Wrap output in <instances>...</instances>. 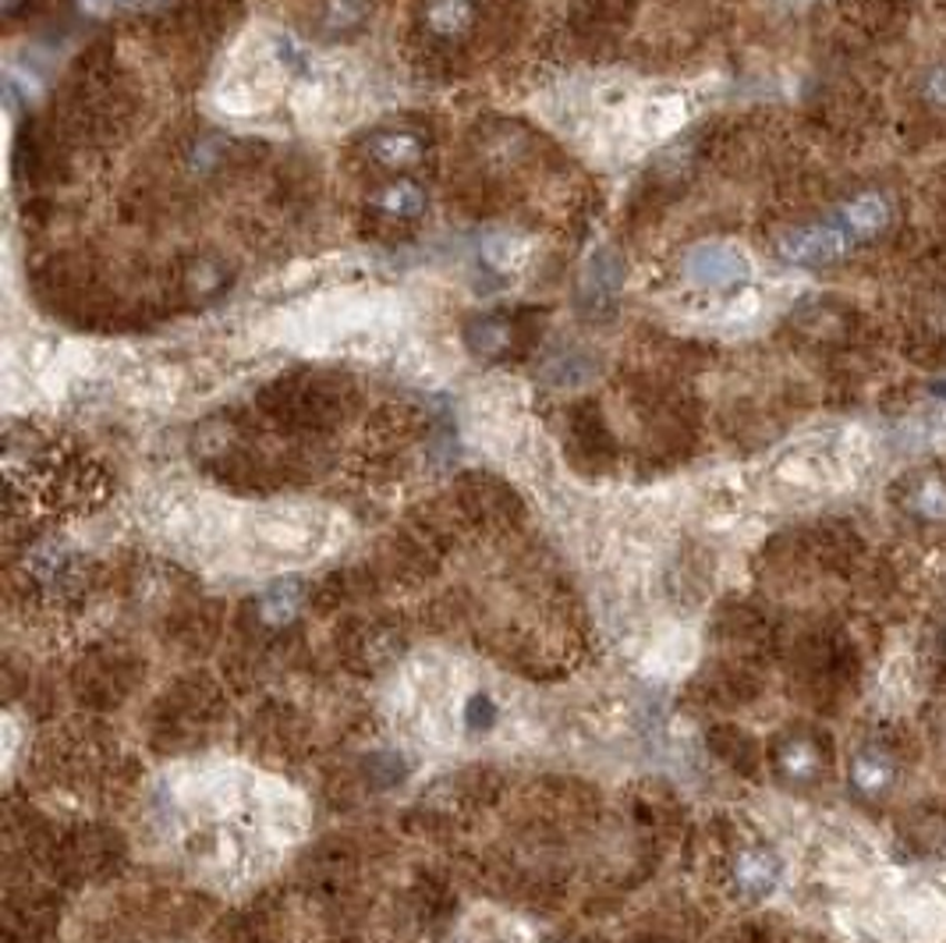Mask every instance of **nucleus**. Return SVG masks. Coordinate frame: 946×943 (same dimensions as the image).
<instances>
[{
    "label": "nucleus",
    "instance_id": "nucleus-1",
    "mask_svg": "<svg viewBox=\"0 0 946 943\" xmlns=\"http://www.w3.org/2000/svg\"><path fill=\"white\" fill-rule=\"evenodd\" d=\"M259 409L287 433H323L337 426L347 412V387L334 376L298 373L263 391Z\"/></svg>",
    "mask_w": 946,
    "mask_h": 943
},
{
    "label": "nucleus",
    "instance_id": "nucleus-2",
    "mask_svg": "<svg viewBox=\"0 0 946 943\" xmlns=\"http://www.w3.org/2000/svg\"><path fill=\"white\" fill-rule=\"evenodd\" d=\"M539 323L535 313L518 310V313H479L465 323V348L472 352V358L479 362H508L518 358L525 348H532V341L539 337Z\"/></svg>",
    "mask_w": 946,
    "mask_h": 943
},
{
    "label": "nucleus",
    "instance_id": "nucleus-3",
    "mask_svg": "<svg viewBox=\"0 0 946 943\" xmlns=\"http://www.w3.org/2000/svg\"><path fill=\"white\" fill-rule=\"evenodd\" d=\"M486 22V0H418L415 29L433 50H461L475 43Z\"/></svg>",
    "mask_w": 946,
    "mask_h": 943
},
{
    "label": "nucleus",
    "instance_id": "nucleus-4",
    "mask_svg": "<svg viewBox=\"0 0 946 943\" xmlns=\"http://www.w3.org/2000/svg\"><path fill=\"white\" fill-rule=\"evenodd\" d=\"M628 266L617 248H595L578 277V313L585 320H610L624 295Z\"/></svg>",
    "mask_w": 946,
    "mask_h": 943
},
{
    "label": "nucleus",
    "instance_id": "nucleus-5",
    "mask_svg": "<svg viewBox=\"0 0 946 943\" xmlns=\"http://www.w3.org/2000/svg\"><path fill=\"white\" fill-rule=\"evenodd\" d=\"M362 157L376 170H387L394 178H408L430 157V139L418 128L408 125H387L373 128L362 139Z\"/></svg>",
    "mask_w": 946,
    "mask_h": 943
},
{
    "label": "nucleus",
    "instance_id": "nucleus-6",
    "mask_svg": "<svg viewBox=\"0 0 946 943\" xmlns=\"http://www.w3.org/2000/svg\"><path fill=\"white\" fill-rule=\"evenodd\" d=\"M365 209L376 224H387V227H412L426 217L430 209V196L426 188L412 178H391L383 181L380 188L369 191L365 199Z\"/></svg>",
    "mask_w": 946,
    "mask_h": 943
},
{
    "label": "nucleus",
    "instance_id": "nucleus-7",
    "mask_svg": "<svg viewBox=\"0 0 946 943\" xmlns=\"http://www.w3.org/2000/svg\"><path fill=\"white\" fill-rule=\"evenodd\" d=\"M847 248V230L840 224H808L790 230L780 242V256L798 266H822L844 256Z\"/></svg>",
    "mask_w": 946,
    "mask_h": 943
},
{
    "label": "nucleus",
    "instance_id": "nucleus-8",
    "mask_svg": "<svg viewBox=\"0 0 946 943\" xmlns=\"http://www.w3.org/2000/svg\"><path fill=\"white\" fill-rule=\"evenodd\" d=\"M684 274L702 287H730L748 281V259L727 245H699L684 259Z\"/></svg>",
    "mask_w": 946,
    "mask_h": 943
},
{
    "label": "nucleus",
    "instance_id": "nucleus-9",
    "mask_svg": "<svg viewBox=\"0 0 946 943\" xmlns=\"http://www.w3.org/2000/svg\"><path fill=\"white\" fill-rule=\"evenodd\" d=\"M174 284H178V292L188 305L214 302L230 287V266L220 256H188L178 263Z\"/></svg>",
    "mask_w": 946,
    "mask_h": 943
},
{
    "label": "nucleus",
    "instance_id": "nucleus-10",
    "mask_svg": "<svg viewBox=\"0 0 946 943\" xmlns=\"http://www.w3.org/2000/svg\"><path fill=\"white\" fill-rule=\"evenodd\" d=\"M242 157H245V143L242 139H235V135L209 131V135H196V139L185 146L181 164L188 167V175L214 178V175H220V170H227L230 164H242Z\"/></svg>",
    "mask_w": 946,
    "mask_h": 943
},
{
    "label": "nucleus",
    "instance_id": "nucleus-11",
    "mask_svg": "<svg viewBox=\"0 0 946 943\" xmlns=\"http://www.w3.org/2000/svg\"><path fill=\"white\" fill-rule=\"evenodd\" d=\"M784 745V774L798 780H819L826 763H834V753L826 748V738L816 727H798Z\"/></svg>",
    "mask_w": 946,
    "mask_h": 943
},
{
    "label": "nucleus",
    "instance_id": "nucleus-12",
    "mask_svg": "<svg viewBox=\"0 0 946 943\" xmlns=\"http://www.w3.org/2000/svg\"><path fill=\"white\" fill-rule=\"evenodd\" d=\"M709 741H712V753H717L730 769H738V774H748V777L759 774L762 748H759L756 738L748 735V730L733 727V724H717V727H712Z\"/></svg>",
    "mask_w": 946,
    "mask_h": 943
},
{
    "label": "nucleus",
    "instance_id": "nucleus-13",
    "mask_svg": "<svg viewBox=\"0 0 946 943\" xmlns=\"http://www.w3.org/2000/svg\"><path fill=\"white\" fill-rule=\"evenodd\" d=\"M631 18V0H582L574 11V29L585 40H607Z\"/></svg>",
    "mask_w": 946,
    "mask_h": 943
},
{
    "label": "nucleus",
    "instance_id": "nucleus-14",
    "mask_svg": "<svg viewBox=\"0 0 946 943\" xmlns=\"http://www.w3.org/2000/svg\"><path fill=\"white\" fill-rule=\"evenodd\" d=\"M373 14V0H326L323 4V36H331V40H347V36H355L365 22H369Z\"/></svg>",
    "mask_w": 946,
    "mask_h": 943
},
{
    "label": "nucleus",
    "instance_id": "nucleus-15",
    "mask_svg": "<svg viewBox=\"0 0 946 943\" xmlns=\"http://www.w3.org/2000/svg\"><path fill=\"white\" fill-rule=\"evenodd\" d=\"M886 220H890V206H886L883 196H861L855 203H847L840 214V227L855 238L876 235V230L886 227Z\"/></svg>",
    "mask_w": 946,
    "mask_h": 943
},
{
    "label": "nucleus",
    "instance_id": "nucleus-16",
    "mask_svg": "<svg viewBox=\"0 0 946 943\" xmlns=\"http://www.w3.org/2000/svg\"><path fill=\"white\" fill-rule=\"evenodd\" d=\"M546 365H550V376L556 383H568V387H578V383H585L592 376V358H585L582 352H560Z\"/></svg>",
    "mask_w": 946,
    "mask_h": 943
},
{
    "label": "nucleus",
    "instance_id": "nucleus-17",
    "mask_svg": "<svg viewBox=\"0 0 946 943\" xmlns=\"http://www.w3.org/2000/svg\"><path fill=\"white\" fill-rule=\"evenodd\" d=\"M43 8H50V0H0V14H4V22H18V18H29Z\"/></svg>",
    "mask_w": 946,
    "mask_h": 943
},
{
    "label": "nucleus",
    "instance_id": "nucleus-18",
    "mask_svg": "<svg viewBox=\"0 0 946 943\" xmlns=\"http://www.w3.org/2000/svg\"><path fill=\"white\" fill-rule=\"evenodd\" d=\"M925 89H929V96L936 104H946V68H936L929 75V86H925Z\"/></svg>",
    "mask_w": 946,
    "mask_h": 943
}]
</instances>
